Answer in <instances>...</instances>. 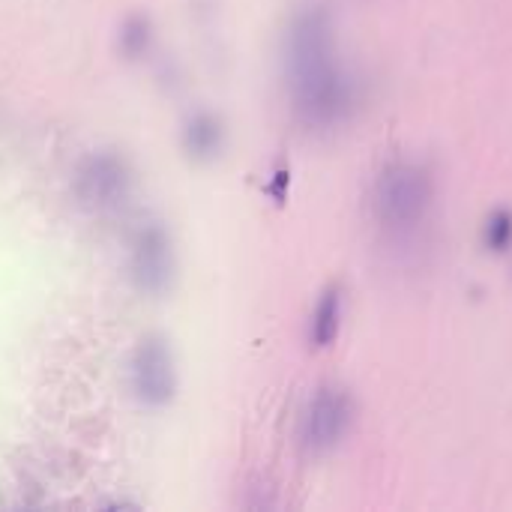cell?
<instances>
[{
	"label": "cell",
	"instance_id": "cell-1",
	"mask_svg": "<svg viewBox=\"0 0 512 512\" xmlns=\"http://www.w3.org/2000/svg\"><path fill=\"white\" fill-rule=\"evenodd\" d=\"M285 78L294 117L309 132H333L357 108V81L336 57L333 18L327 6L306 3L285 33Z\"/></svg>",
	"mask_w": 512,
	"mask_h": 512
},
{
	"label": "cell",
	"instance_id": "cell-2",
	"mask_svg": "<svg viewBox=\"0 0 512 512\" xmlns=\"http://www.w3.org/2000/svg\"><path fill=\"white\" fill-rule=\"evenodd\" d=\"M432 201V174L417 162H390L375 183V219L396 240L414 237L426 225Z\"/></svg>",
	"mask_w": 512,
	"mask_h": 512
},
{
	"label": "cell",
	"instance_id": "cell-3",
	"mask_svg": "<svg viewBox=\"0 0 512 512\" xmlns=\"http://www.w3.org/2000/svg\"><path fill=\"white\" fill-rule=\"evenodd\" d=\"M132 192V171L123 156L99 150L90 153L75 171V195L90 210H117Z\"/></svg>",
	"mask_w": 512,
	"mask_h": 512
},
{
	"label": "cell",
	"instance_id": "cell-4",
	"mask_svg": "<svg viewBox=\"0 0 512 512\" xmlns=\"http://www.w3.org/2000/svg\"><path fill=\"white\" fill-rule=\"evenodd\" d=\"M129 270L141 294L159 297L174 282V246L171 234L159 222H141L132 237Z\"/></svg>",
	"mask_w": 512,
	"mask_h": 512
},
{
	"label": "cell",
	"instance_id": "cell-5",
	"mask_svg": "<svg viewBox=\"0 0 512 512\" xmlns=\"http://www.w3.org/2000/svg\"><path fill=\"white\" fill-rule=\"evenodd\" d=\"M132 393L147 408H165L177 390V372L171 348L162 336H144L129 363Z\"/></svg>",
	"mask_w": 512,
	"mask_h": 512
},
{
	"label": "cell",
	"instance_id": "cell-6",
	"mask_svg": "<svg viewBox=\"0 0 512 512\" xmlns=\"http://www.w3.org/2000/svg\"><path fill=\"white\" fill-rule=\"evenodd\" d=\"M354 423V402L339 387H321L303 417V447L312 456L336 450Z\"/></svg>",
	"mask_w": 512,
	"mask_h": 512
},
{
	"label": "cell",
	"instance_id": "cell-7",
	"mask_svg": "<svg viewBox=\"0 0 512 512\" xmlns=\"http://www.w3.org/2000/svg\"><path fill=\"white\" fill-rule=\"evenodd\" d=\"M222 147H225V123L216 114L198 111L186 120L183 150L192 162H210L222 153Z\"/></svg>",
	"mask_w": 512,
	"mask_h": 512
},
{
	"label": "cell",
	"instance_id": "cell-8",
	"mask_svg": "<svg viewBox=\"0 0 512 512\" xmlns=\"http://www.w3.org/2000/svg\"><path fill=\"white\" fill-rule=\"evenodd\" d=\"M342 330V291L339 285L327 288L312 312V327H309V339L315 348H330L339 339Z\"/></svg>",
	"mask_w": 512,
	"mask_h": 512
},
{
	"label": "cell",
	"instance_id": "cell-9",
	"mask_svg": "<svg viewBox=\"0 0 512 512\" xmlns=\"http://www.w3.org/2000/svg\"><path fill=\"white\" fill-rule=\"evenodd\" d=\"M153 45V24L147 15H129L120 24V36H117V48L126 60H138L150 51Z\"/></svg>",
	"mask_w": 512,
	"mask_h": 512
},
{
	"label": "cell",
	"instance_id": "cell-10",
	"mask_svg": "<svg viewBox=\"0 0 512 512\" xmlns=\"http://www.w3.org/2000/svg\"><path fill=\"white\" fill-rule=\"evenodd\" d=\"M483 237H486V246H489L492 252H507L512 243V213L510 210H495V213L489 216V222H486V231H483Z\"/></svg>",
	"mask_w": 512,
	"mask_h": 512
}]
</instances>
